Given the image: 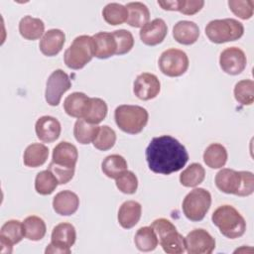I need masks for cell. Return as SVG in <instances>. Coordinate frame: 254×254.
<instances>
[{
    "label": "cell",
    "mask_w": 254,
    "mask_h": 254,
    "mask_svg": "<svg viewBox=\"0 0 254 254\" xmlns=\"http://www.w3.org/2000/svg\"><path fill=\"white\" fill-rule=\"evenodd\" d=\"M185 244L189 254H210L215 248V239L205 229L196 228L188 233Z\"/></svg>",
    "instance_id": "obj_12"
},
{
    "label": "cell",
    "mask_w": 254,
    "mask_h": 254,
    "mask_svg": "<svg viewBox=\"0 0 254 254\" xmlns=\"http://www.w3.org/2000/svg\"><path fill=\"white\" fill-rule=\"evenodd\" d=\"M90 97L83 92H72L67 95L64 101V109L65 113L77 119L83 118L89 106Z\"/></svg>",
    "instance_id": "obj_22"
},
{
    "label": "cell",
    "mask_w": 254,
    "mask_h": 254,
    "mask_svg": "<svg viewBox=\"0 0 254 254\" xmlns=\"http://www.w3.org/2000/svg\"><path fill=\"white\" fill-rule=\"evenodd\" d=\"M59 182L55 175L49 170L39 172L35 179V190L39 194H51L58 187Z\"/></svg>",
    "instance_id": "obj_35"
},
{
    "label": "cell",
    "mask_w": 254,
    "mask_h": 254,
    "mask_svg": "<svg viewBox=\"0 0 254 254\" xmlns=\"http://www.w3.org/2000/svg\"><path fill=\"white\" fill-rule=\"evenodd\" d=\"M244 34V27L239 21L226 18L210 21L205 27V35L214 44H222L240 39Z\"/></svg>",
    "instance_id": "obj_7"
},
{
    "label": "cell",
    "mask_w": 254,
    "mask_h": 254,
    "mask_svg": "<svg viewBox=\"0 0 254 254\" xmlns=\"http://www.w3.org/2000/svg\"><path fill=\"white\" fill-rule=\"evenodd\" d=\"M104 21L112 26L121 25L127 21L128 11L126 6L119 3H109L102 10Z\"/></svg>",
    "instance_id": "obj_34"
},
{
    "label": "cell",
    "mask_w": 254,
    "mask_h": 254,
    "mask_svg": "<svg viewBox=\"0 0 254 254\" xmlns=\"http://www.w3.org/2000/svg\"><path fill=\"white\" fill-rule=\"evenodd\" d=\"M151 227L156 232L159 243L168 254H182L186 251L185 237L177 231L176 226L167 218L154 220Z\"/></svg>",
    "instance_id": "obj_5"
},
{
    "label": "cell",
    "mask_w": 254,
    "mask_h": 254,
    "mask_svg": "<svg viewBox=\"0 0 254 254\" xmlns=\"http://www.w3.org/2000/svg\"><path fill=\"white\" fill-rule=\"evenodd\" d=\"M234 97L242 105H251L254 102V82L251 79H242L234 86Z\"/></svg>",
    "instance_id": "obj_36"
},
{
    "label": "cell",
    "mask_w": 254,
    "mask_h": 254,
    "mask_svg": "<svg viewBox=\"0 0 254 254\" xmlns=\"http://www.w3.org/2000/svg\"><path fill=\"white\" fill-rule=\"evenodd\" d=\"M0 236L8 239L13 245L19 243L23 237H25L23 231V222L16 219L6 221L1 227Z\"/></svg>",
    "instance_id": "obj_37"
},
{
    "label": "cell",
    "mask_w": 254,
    "mask_h": 254,
    "mask_svg": "<svg viewBox=\"0 0 254 254\" xmlns=\"http://www.w3.org/2000/svg\"><path fill=\"white\" fill-rule=\"evenodd\" d=\"M173 37L179 44L190 46L197 41L199 28L192 21H179L173 28Z\"/></svg>",
    "instance_id": "obj_21"
},
{
    "label": "cell",
    "mask_w": 254,
    "mask_h": 254,
    "mask_svg": "<svg viewBox=\"0 0 254 254\" xmlns=\"http://www.w3.org/2000/svg\"><path fill=\"white\" fill-rule=\"evenodd\" d=\"M19 32L24 39L35 41L44 36L45 24L41 19L27 15L20 20Z\"/></svg>",
    "instance_id": "obj_24"
},
{
    "label": "cell",
    "mask_w": 254,
    "mask_h": 254,
    "mask_svg": "<svg viewBox=\"0 0 254 254\" xmlns=\"http://www.w3.org/2000/svg\"><path fill=\"white\" fill-rule=\"evenodd\" d=\"M49 157V149L41 143H33L29 145L23 156L24 165L29 168H37L44 165Z\"/></svg>",
    "instance_id": "obj_25"
},
{
    "label": "cell",
    "mask_w": 254,
    "mask_h": 254,
    "mask_svg": "<svg viewBox=\"0 0 254 254\" xmlns=\"http://www.w3.org/2000/svg\"><path fill=\"white\" fill-rule=\"evenodd\" d=\"M100 126H97L96 124H90L86 122L84 119H77L74 123L73 127V135L75 140L82 144L86 145L96 138Z\"/></svg>",
    "instance_id": "obj_30"
},
{
    "label": "cell",
    "mask_w": 254,
    "mask_h": 254,
    "mask_svg": "<svg viewBox=\"0 0 254 254\" xmlns=\"http://www.w3.org/2000/svg\"><path fill=\"white\" fill-rule=\"evenodd\" d=\"M65 42V34L60 29L47 31L40 41V51L46 57H54L62 50Z\"/></svg>",
    "instance_id": "obj_18"
},
{
    "label": "cell",
    "mask_w": 254,
    "mask_h": 254,
    "mask_svg": "<svg viewBox=\"0 0 254 254\" xmlns=\"http://www.w3.org/2000/svg\"><path fill=\"white\" fill-rule=\"evenodd\" d=\"M77 159V149L73 144L69 142H60L53 150L52 162L58 166L75 169Z\"/></svg>",
    "instance_id": "obj_17"
},
{
    "label": "cell",
    "mask_w": 254,
    "mask_h": 254,
    "mask_svg": "<svg viewBox=\"0 0 254 254\" xmlns=\"http://www.w3.org/2000/svg\"><path fill=\"white\" fill-rule=\"evenodd\" d=\"M128 11L127 24L134 28H142L149 22L150 11L142 2H130L126 5Z\"/></svg>",
    "instance_id": "obj_27"
},
{
    "label": "cell",
    "mask_w": 254,
    "mask_h": 254,
    "mask_svg": "<svg viewBox=\"0 0 254 254\" xmlns=\"http://www.w3.org/2000/svg\"><path fill=\"white\" fill-rule=\"evenodd\" d=\"M94 44V57L100 60L108 59L116 54L117 45L112 33L99 32L92 36Z\"/></svg>",
    "instance_id": "obj_23"
},
{
    "label": "cell",
    "mask_w": 254,
    "mask_h": 254,
    "mask_svg": "<svg viewBox=\"0 0 254 254\" xmlns=\"http://www.w3.org/2000/svg\"><path fill=\"white\" fill-rule=\"evenodd\" d=\"M114 119L120 130L135 135L142 132L147 125L149 113L142 106L122 104L116 107Z\"/></svg>",
    "instance_id": "obj_4"
},
{
    "label": "cell",
    "mask_w": 254,
    "mask_h": 254,
    "mask_svg": "<svg viewBox=\"0 0 254 254\" xmlns=\"http://www.w3.org/2000/svg\"><path fill=\"white\" fill-rule=\"evenodd\" d=\"M176 11L181 12L184 15H194L199 12L203 6L204 1H190V0H176Z\"/></svg>",
    "instance_id": "obj_42"
},
{
    "label": "cell",
    "mask_w": 254,
    "mask_h": 254,
    "mask_svg": "<svg viewBox=\"0 0 254 254\" xmlns=\"http://www.w3.org/2000/svg\"><path fill=\"white\" fill-rule=\"evenodd\" d=\"M134 243L139 251L150 252L156 249L159 239L151 226H144L137 230L134 236Z\"/></svg>",
    "instance_id": "obj_28"
},
{
    "label": "cell",
    "mask_w": 254,
    "mask_h": 254,
    "mask_svg": "<svg viewBox=\"0 0 254 254\" xmlns=\"http://www.w3.org/2000/svg\"><path fill=\"white\" fill-rule=\"evenodd\" d=\"M161 90L159 78L150 72L139 74L133 84L134 94L141 100H150L155 98Z\"/></svg>",
    "instance_id": "obj_14"
},
{
    "label": "cell",
    "mask_w": 254,
    "mask_h": 254,
    "mask_svg": "<svg viewBox=\"0 0 254 254\" xmlns=\"http://www.w3.org/2000/svg\"><path fill=\"white\" fill-rule=\"evenodd\" d=\"M35 131L38 139L44 143H52L56 141L62 131L60 121L53 116H42L35 124Z\"/></svg>",
    "instance_id": "obj_16"
},
{
    "label": "cell",
    "mask_w": 254,
    "mask_h": 254,
    "mask_svg": "<svg viewBox=\"0 0 254 254\" xmlns=\"http://www.w3.org/2000/svg\"><path fill=\"white\" fill-rule=\"evenodd\" d=\"M101 170L107 178L116 179L127 170V162L121 155L112 154L102 161Z\"/></svg>",
    "instance_id": "obj_32"
},
{
    "label": "cell",
    "mask_w": 254,
    "mask_h": 254,
    "mask_svg": "<svg viewBox=\"0 0 254 254\" xmlns=\"http://www.w3.org/2000/svg\"><path fill=\"white\" fill-rule=\"evenodd\" d=\"M23 231L24 236L27 239L32 241H39L46 235V223L41 217L37 215H30L23 221Z\"/></svg>",
    "instance_id": "obj_29"
},
{
    "label": "cell",
    "mask_w": 254,
    "mask_h": 254,
    "mask_svg": "<svg viewBox=\"0 0 254 254\" xmlns=\"http://www.w3.org/2000/svg\"><path fill=\"white\" fill-rule=\"evenodd\" d=\"M211 205L210 192L202 188L190 190L184 198L182 208L185 216L190 221H200L204 218Z\"/></svg>",
    "instance_id": "obj_8"
},
{
    "label": "cell",
    "mask_w": 254,
    "mask_h": 254,
    "mask_svg": "<svg viewBox=\"0 0 254 254\" xmlns=\"http://www.w3.org/2000/svg\"><path fill=\"white\" fill-rule=\"evenodd\" d=\"M115 142H116L115 131L111 127L107 125H103V126H100L98 134L96 138L93 140L92 144L96 149L100 151H107L115 145Z\"/></svg>",
    "instance_id": "obj_38"
},
{
    "label": "cell",
    "mask_w": 254,
    "mask_h": 254,
    "mask_svg": "<svg viewBox=\"0 0 254 254\" xmlns=\"http://www.w3.org/2000/svg\"><path fill=\"white\" fill-rule=\"evenodd\" d=\"M0 252L2 254H10L13 250V244L3 236H0Z\"/></svg>",
    "instance_id": "obj_44"
},
{
    "label": "cell",
    "mask_w": 254,
    "mask_h": 254,
    "mask_svg": "<svg viewBox=\"0 0 254 254\" xmlns=\"http://www.w3.org/2000/svg\"><path fill=\"white\" fill-rule=\"evenodd\" d=\"M107 104L106 102L98 97H90L89 106L85 112L83 118L90 124H98L104 120L107 115Z\"/></svg>",
    "instance_id": "obj_33"
},
{
    "label": "cell",
    "mask_w": 254,
    "mask_h": 254,
    "mask_svg": "<svg viewBox=\"0 0 254 254\" xmlns=\"http://www.w3.org/2000/svg\"><path fill=\"white\" fill-rule=\"evenodd\" d=\"M204 177V168L198 163H192L181 173L180 183L186 188H194L203 182Z\"/></svg>",
    "instance_id": "obj_31"
},
{
    "label": "cell",
    "mask_w": 254,
    "mask_h": 254,
    "mask_svg": "<svg viewBox=\"0 0 254 254\" xmlns=\"http://www.w3.org/2000/svg\"><path fill=\"white\" fill-rule=\"evenodd\" d=\"M115 184L121 192L133 194L136 192L138 188V179L133 172L126 170L115 179Z\"/></svg>",
    "instance_id": "obj_39"
},
{
    "label": "cell",
    "mask_w": 254,
    "mask_h": 254,
    "mask_svg": "<svg viewBox=\"0 0 254 254\" xmlns=\"http://www.w3.org/2000/svg\"><path fill=\"white\" fill-rule=\"evenodd\" d=\"M142 214V206L138 201L127 200L124 201L118 210V222L125 228L130 229L134 227L140 220Z\"/></svg>",
    "instance_id": "obj_20"
},
{
    "label": "cell",
    "mask_w": 254,
    "mask_h": 254,
    "mask_svg": "<svg viewBox=\"0 0 254 254\" xmlns=\"http://www.w3.org/2000/svg\"><path fill=\"white\" fill-rule=\"evenodd\" d=\"M76 239L75 228L71 223L62 222L53 228L51 243L47 246L45 253L69 254L70 247Z\"/></svg>",
    "instance_id": "obj_9"
},
{
    "label": "cell",
    "mask_w": 254,
    "mask_h": 254,
    "mask_svg": "<svg viewBox=\"0 0 254 254\" xmlns=\"http://www.w3.org/2000/svg\"><path fill=\"white\" fill-rule=\"evenodd\" d=\"M228 154L224 146L219 143L208 145L203 153V161L205 165L211 169H220L227 162Z\"/></svg>",
    "instance_id": "obj_26"
},
{
    "label": "cell",
    "mask_w": 254,
    "mask_h": 254,
    "mask_svg": "<svg viewBox=\"0 0 254 254\" xmlns=\"http://www.w3.org/2000/svg\"><path fill=\"white\" fill-rule=\"evenodd\" d=\"M216 188L228 194L248 196L254 191V176L248 171H235L232 169H221L215 176Z\"/></svg>",
    "instance_id": "obj_2"
},
{
    "label": "cell",
    "mask_w": 254,
    "mask_h": 254,
    "mask_svg": "<svg viewBox=\"0 0 254 254\" xmlns=\"http://www.w3.org/2000/svg\"><path fill=\"white\" fill-rule=\"evenodd\" d=\"M48 169L55 175V177L59 182V185H64L68 183L73 178V175H74L73 168H65V167L58 166L53 162L50 163Z\"/></svg>",
    "instance_id": "obj_43"
},
{
    "label": "cell",
    "mask_w": 254,
    "mask_h": 254,
    "mask_svg": "<svg viewBox=\"0 0 254 254\" xmlns=\"http://www.w3.org/2000/svg\"><path fill=\"white\" fill-rule=\"evenodd\" d=\"M229 9L242 20H248L253 16L254 2L252 0H229Z\"/></svg>",
    "instance_id": "obj_41"
},
{
    "label": "cell",
    "mask_w": 254,
    "mask_h": 254,
    "mask_svg": "<svg viewBox=\"0 0 254 254\" xmlns=\"http://www.w3.org/2000/svg\"><path fill=\"white\" fill-rule=\"evenodd\" d=\"M212 223L220 233L229 238L241 237L246 231V221L238 210L229 204L218 206L211 215Z\"/></svg>",
    "instance_id": "obj_3"
},
{
    "label": "cell",
    "mask_w": 254,
    "mask_h": 254,
    "mask_svg": "<svg viewBox=\"0 0 254 254\" xmlns=\"http://www.w3.org/2000/svg\"><path fill=\"white\" fill-rule=\"evenodd\" d=\"M247 64L245 53L237 47H229L223 50L219 57V65L221 69L230 75L241 73Z\"/></svg>",
    "instance_id": "obj_13"
},
{
    "label": "cell",
    "mask_w": 254,
    "mask_h": 254,
    "mask_svg": "<svg viewBox=\"0 0 254 254\" xmlns=\"http://www.w3.org/2000/svg\"><path fill=\"white\" fill-rule=\"evenodd\" d=\"M78 206L79 198L77 194L68 190L58 192L53 199V208L60 215H71L77 210Z\"/></svg>",
    "instance_id": "obj_19"
},
{
    "label": "cell",
    "mask_w": 254,
    "mask_h": 254,
    "mask_svg": "<svg viewBox=\"0 0 254 254\" xmlns=\"http://www.w3.org/2000/svg\"><path fill=\"white\" fill-rule=\"evenodd\" d=\"M94 57L93 39L87 35L76 37L65 50L64 61L65 65L71 69L84 67Z\"/></svg>",
    "instance_id": "obj_6"
},
{
    "label": "cell",
    "mask_w": 254,
    "mask_h": 254,
    "mask_svg": "<svg viewBox=\"0 0 254 254\" xmlns=\"http://www.w3.org/2000/svg\"><path fill=\"white\" fill-rule=\"evenodd\" d=\"M145 156L149 169L161 175L179 172L189 161L186 147L170 135L153 138L146 149Z\"/></svg>",
    "instance_id": "obj_1"
},
{
    "label": "cell",
    "mask_w": 254,
    "mask_h": 254,
    "mask_svg": "<svg viewBox=\"0 0 254 254\" xmlns=\"http://www.w3.org/2000/svg\"><path fill=\"white\" fill-rule=\"evenodd\" d=\"M71 87V81L66 72L63 69L54 70L46 84L45 98L49 105L58 106L61 102L62 96Z\"/></svg>",
    "instance_id": "obj_11"
},
{
    "label": "cell",
    "mask_w": 254,
    "mask_h": 254,
    "mask_svg": "<svg viewBox=\"0 0 254 254\" xmlns=\"http://www.w3.org/2000/svg\"><path fill=\"white\" fill-rule=\"evenodd\" d=\"M159 68L167 76L178 77L189 68L190 61L187 54L179 49L171 48L162 53L159 58Z\"/></svg>",
    "instance_id": "obj_10"
},
{
    "label": "cell",
    "mask_w": 254,
    "mask_h": 254,
    "mask_svg": "<svg viewBox=\"0 0 254 254\" xmlns=\"http://www.w3.org/2000/svg\"><path fill=\"white\" fill-rule=\"evenodd\" d=\"M168 34L166 22L161 18H156L148 22L140 30V39L146 46H157L161 44Z\"/></svg>",
    "instance_id": "obj_15"
},
{
    "label": "cell",
    "mask_w": 254,
    "mask_h": 254,
    "mask_svg": "<svg viewBox=\"0 0 254 254\" xmlns=\"http://www.w3.org/2000/svg\"><path fill=\"white\" fill-rule=\"evenodd\" d=\"M112 35L117 45V50L115 55L117 56L125 55L129 53L134 47V38L131 32L121 29V30H116L112 32Z\"/></svg>",
    "instance_id": "obj_40"
}]
</instances>
